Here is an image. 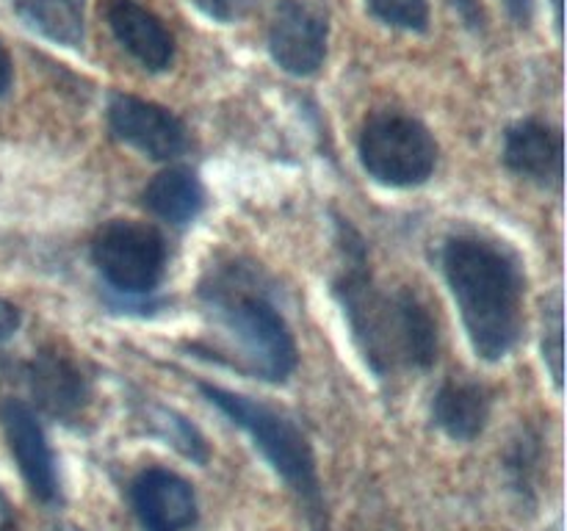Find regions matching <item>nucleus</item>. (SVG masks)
<instances>
[{
    "mask_svg": "<svg viewBox=\"0 0 567 531\" xmlns=\"http://www.w3.org/2000/svg\"><path fill=\"white\" fill-rule=\"evenodd\" d=\"M504 6L518 25H529L535 17V0H504Z\"/></svg>",
    "mask_w": 567,
    "mask_h": 531,
    "instance_id": "22",
    "label": "nucleus"
},
{
    "mask_svg": "<svg viewBox=\"0 0 567 531\" xmlns=\"http://www.w3.org/2000/svg\"><path fill=\"white\" fill-rule=\"evenodd\" d=\"M131 503L144 531H186L197 523L194 487L175 470H142L131 485Z\"/></svg>",
    "mask_w": 567,
    "mask_h": 531,
    "instance_id": "9",
    "label": "nucleus"
},
{
    "mask_svg": "<svg viewBox=\"0 0 567 531\" xmlns=\"http://www.w3.org/2000/svg\"><path fill=\"white\" fill-rule=\"evenodd\" d=\"M0 424H3L6 440L20 465L25 485L39 501L53 503L59 498V473H55L53 451H50L37 413L28 404L11 398L0 407Z\"/></svg>",
    "mask_w": 567,
    "mask_h": 531,
    "instance_id": "10",
    "label": "nucleus"
},
{
    "mask_svg": "<svg viewBox=\"0 0 567 531\" xmlns=\"http://www.w3.org/2000/svg\"><path fill=\"white\" fill-rule=\"evenodd\" d=\"M0 531H17V518L14 509H11L9 498L0 492Z\"/></svg>",
    "mask_w": 567,
    "mask_h": 531,
    "instance_id": "24",
    "label": "nucleus"
},
{
    "mask_svg": "<svg viewBox=\"0 0 567 531\" xmlns=\"http://www.w3.org/2000/svg\"><path fill=\"white\" fill-rule=\"evenodd\" d=\"M432 418L452 440H476L491 418V393L476 382H446L432 402Z\"/></svg>",
    "mask_w": 567,
    "mask_h": 531,
    "instance_id": "14",
    "label": "nucleus"
},
{
    "mask_svg": "<svg viewBox=\"0 0 567 531\" xmlns=\"http://www.w3.org/2000/svg\"><path fill=\"white\" fill-rule=\"evenodd\" d=\"M369 11L380 22L402 31L424 33L430 28V3L426 0H365Z\"/></svg>",
    "mask_w": 567,
    "mask_h": 531,
    "instance_id": "18",
    "label": "nucleus"
},
{
    "mask_svg": "<svg viewBox=\"0 0 567 531\" xmlns=\"http://www.w3.org/2000/svg\"><path fill=\"white\" fill-rule=\"evenodd\" d=\"M504 164L529 180H559L563 171V136L537 119H520L504 133Z\"/></svg>",
    "mask_w": 567,
    "mask_h": 531,
    "instance_id": "13",
    "label": "nucleus"
},
{
    "mask_svg": "<svg viewBox=\"0 0 567 531\" xmlns=\"http://www.w3.org/2000/svg\"><path fill=\"white\" fill-rule=\"evenodd\" d=\"M92 260L114 291L147 296L166 274V241L153 225L111 219L94 236Z\"/></svg>",
    "mask_w": 567,
    "mask_h": 531,
    "instance_id": "6",
    "label": "nucleus"
},
{
    "mask_svg": "<svg viewBox=\"0 0 567 531\" xmlns=\"http://www.w3.org/2000/svg\"><path fill=\"white\" fill-rule=\"evenodd\" d=\"M192 6H197L205 17L219 22H233L238 17H244V11L249 9L252 0H188Z\"/></svg>",
    "mask_w": 567,
    "mask_h": 531,
    "instance_id": "19",
    "label": "nucleus"
},
{
    "mask_svg": "<svg viewBox=\"0 0 567 531\" xmlns=\"http://www.w3.org/2000/svg\"><path fill=\"white\" fill-rule=\"evenodd\" d=\"M358 153L363 169L391 188L421 186L437 164V142L430 127L391 108L377 111L363 122Z\"/></svg>",
    "mask_w": 567,
    "mask_h": 531,
    "instance_id": "5",
    "label": "nucleus"
},
{
    "mask_svg": "<svg viewBox=\"0 0 567 531\" xmlns=\"http://www.w3.org/2000/svg\"><path fill=\"white\" fill-rule=\"evenodd\" d=\"M109 127L114 138L153 160H175L192 147L186 125L169 108L125 92L111 94Z\"/></svg>",
    "mask_w": 567,
    "mask_h": 531,
    "instance_id": "7",
    "label": "nucleus"
},
{
    "mask_svg": "<svg viewBox=\"0 0 567 531\" xmlns=\"http://www.w3.org/2000/svg\"><path fill=\"white\" fill-rule=\"evenodd\" d=\"M203 302L230 341L236 354L230 365L275 385L297 371L291 326L241 266L210 271L208 282H203Z\"/></svg>",
    "mask_w": 567,
    "mask_h": 531,
    "instance_id": "3",
    "label": "nucleus"
},
{
    "mask_svg": "<svg viewBox=\"0 0 567 531\" xmlns=\"http://www.w3.org/2000/svg\"><path fill=\"white\" fill-rule=\"evenodd\" d=\"M14 14L31 31L61 48L78 50L83 44V9L86 0H9Z\"/></svg>",
    "mask_w": 567,
    "mask_h": 531,
    "instance_id": "16",
    "label": "nucleus"
},
{
    "mask_svg": "<svg viewBox=\"0 0 567 531\" xmlns=\"http://www.w3.org/2000/svg\"><path fill=\"white\" fill-rule=\"evenodd\" d=\"M11 81H14V64H11V55L6 50L3 39H0V97L11 88Z\"/></svg>",
    "mask_w": 567,
    "mask_h": 531,
    "instance_id": "23",
    "label": "nucleus"
},
{
    "mask_svg": "<svg viewBox=\"0 0 567 531\" xmlns=\"http://www.w3.org/2000/svg\"><path fill=\"white\" fill-rule=\"evenodd\" d=\"M20 324H22L20 310H17L11 302H6V299H0V343L9 341V337L20 330Z\"/></svg>",
    "mask_w": 567,
    "mask_h": 531,
    "instance_id": "21",
    "label": "nucleus"
},
{
    "mask_svg": "<svg viewBox=\"0 0 567 531\" xmlns=\"http://www.w3.org/2000/svg\"><path fill=\"white\" fill-rule=\"evenodd\" d=\"M327 17L302 0H280L269 25V53L288 75L308 77L327 59Z\"/></svg>",
    "mask_w": 567,
    "mask_h": 531,
    "instance_id": "8",
    "label": "nucleus"
},
{
    "mask_svg": "<svg viewBox=\"0 0 567 531\" xmlns=\"http://www.w3.org/2000/svg\"><path fill=\"white\" fill-rule=\"evenodd\" d=\"M147 424L155 435L161 437L164 442H169L177 454H183L186 459L192 462L205 465L208 462V442L205 437L199 435L197 426L192 420L183 418L181 413L175 409H166V407H150L147 409Z\"/></svg>",
    "mask_w": 567,
    "mask_h": 531,
    "instance_id": "17",
    "label": "nucleus"
},
{
    "mask_svg": "<svg viewBox=\"0 0 567 531\" xmlns=\"http://www.w3.org/2000/svg\"><path fill=\"white\" fill-rule=\"evenodd\" d=\"M443 274L480 357H507L524 335L526 280L518 258L502 243L476 236L449 238Z\"/></svg>",
    "mask_w": 567,
    "mask_h": 531,
    "instance_id": "2",
    "label": "nucleus"
},
{
    "mask_svg": "<svg viewBox=\"0 0 567 531\" xmlns=\"http://www.w3.org/2000/svg\"><path fill=\"white\" fill-rule=\"evenodd\" d=\"M199 393L252 437L255 448L264 454L266 462L308 507L316 531L324 529V498H321L319 473H316V457L302 429L275 407L255 402L244 393L225 391L210 382H199Z\"/></svg>",
    "mask_w": 567,
    "mask_h": 531,
    "instance_id": "4",
    "label": "nucleus"
},
{
    "mask_svg": "<svg viewBox=\"0 0 567 531\" xmlns=\"http://www.w3.org/2000/svg\"><path fill=\"white\" fill-rule=\"evenodd\" d=\"M28 387L42 413L55 420H72L89 402V382L70 357L39 352L28 365Z\"/></svg>",
    "mask_w": 567,
    "mask_h": 531,
    "instance_id": "12",
    "label": "nucleus"
},
{
    "mask_svg": "<svg viewBox=\"0 0 567 531\" xmlns=\"http://www.w3.org/2000/svg\"><path fill=\"white\" fill-rule=\"evenodd\" d=\"M449 3L457 9V14L463 17V22L471 31H482L485 28V9H482L480 0H449Z\"/></svg>",
    "mask_w": 567,
    "mask_h": 531,
    "instance_id": "20",
    "label": "nucleus"
},
{
    "mask_svg": "<svg viewBox=\"0 0 567 531\" xmlns=\"http://www.w3.org/2000/svg\"><path fill=\"white\" fill-rule=\"evenodd\" d=\"M142 202L150 214L181 227L199 216L205 205V188L194 169L169 166L147 183V188L142 191Z\"/></svg>",
    "mask_w": 567,
    "mask_h": 531,
    "instance_id": "15",
    "label": "nucleus"
},
{
    "mask_svg": "<svg viewBox=\"0 0 567 531\" xmlns=\"http://www.w3.org/2000/svg\"><path fill=\"white\" fill-rule=\"evenodd\" d=\"M105 20L116 42L150 72L169 70L175 61V39L164 22L136 0H109Z\"/></svg>",
    "mask_w": 567,
    "mask_h": 531,
    "instance_id": "11",
    "label": "nucleus"
},
{
    "mask_svg": "<svg viewBox=\"0 0 567 531\" xmlns=\"http://www.w3.org/2000/svg\"><path fill=\"white\" fill-rule=\"evenodd\" d=\"M61 531H83V529H75V525H66V529H61Z\"/></svg>",
    "mask_w": 567,
    "mask_h": 531,
    "instance_id": "25",
    "label": "nucleus"
},
{
    "mask_svg": "<svg viewBox=\"0 0 567 531\" xmlns=\"http://www.w3.org/2000/svg\"><path fill=\"white\" fill-rule=\"evenodd\" d=\"M338 243L347 266L332 282V293L365 365L380 379L430 368L437 357V326L426 304L410 288L385 293L374 285L363 238L347 221H338Z\"/></svg>",
    "mask_w": 567,
    "mask_h": 531,
    "instance_id": "1",
    "label": "nucleus"
}]
</instances>
